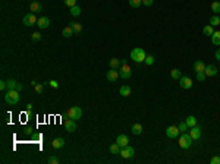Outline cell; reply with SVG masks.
<instances>
[{"instance_id":"cell-1","label":"cell","mask_w":220,"mask_h":164,"mask_svg":"<svg viewBox=\"0 0 220 164\" xmlns=\"http://www.w3.org/2000/svg\"><path fill=\"white\" fill-rule=\"evenodd\" d=\"M147 57V53L143 47H135V49L131 50V59L136 62V63H143Z\"/></svg>"},{"instance_id":"cell-2","label":"cell","mask_w":220,"mask_h":164,"mask_svg":"<svg viewBox=\"0 0 220 164\" xmlns=\"http://www.w3.org/2000/svg\"><path fill=\"white\" fill-rule=\"evenodd\" d=\"M5 101L10 104V106H15L19 103V91L18 90H8L5 94Z\"/></svg>"},{"instance_id":"cell-3","label":"cell","mask_w":220,"mask_h":164,"mask_svg":"<svg viewBox=\"0 0 220 164\" xmlns=\"http://www.w3.org/2000/svg\"><path fill=\"white\" fill-rule=\"evenodd\" d=\"M192 138L189 135V132H184L180 136H179V147L184 148V149H188V148L192 145Z\"/></svg>"},{"instance_id":"cell-4","label":"cell","mask_w":220,"mask_h":164,"mask_svg":"<svg viewBox=\"0 0 220 164\" xmlns=\"http://www.w3.org/2000/svg\"><path fill=\"white\" fill-rule=\"evenodd\" d=\"M66 114H68L69 119H74V120H79V119L82 117V110H81V107L74 106V107H70V108H69Z\"/></svg>"},{"instance_id":"cell-5","label":"cell","mask_w":220,"mask_h":164,"mask_svg":"<svg viewBox=\"0 0 220 164\" xmlns=\"http://www.w3.org/2000/svg\"><path fill=\"white\" fill-rule=\"evenodd\" d=\"M119 155L122 157V158H125V160H129V158H132V157L135 155V149L132 147H129V145L122 147L120 148V154H119Z\"/></svg>"},{"instance_id":"cell-6","label":"cell","mask_w":220,"mask_h":164,"mask_svg":"<svg viewBox=\"0 0 220 164\" xmlns=\"http://www.w3.org/2000/svg\"><path fill=\"white\" fill-rule=\"evenodd\" d=\"M119 75H120L122 79H129V78L132 76V69H131V66L128 65V63H123V65L120 66Z\"/></svg>"},{"instance_id":"cell-7","label":"cell","mask_w":220,"mask_h":164,"mask_svg":"<svg viewBox=\"0 0 220 164\" xmlns=\"http://www.w3.org/2000/svg\"><path fill=\"white\" fill-rule=\"evenodd\" d=\"M37 21L38 19L35 18V13H28L22 18V24L25 26H34V25H37Z\"/></svg>"},{"instance_id":"cell-8","label":"cell","mask_w":220,"mask_h":164,"mask_svg":"<svg viewBox=\"0 0 220 164\" xmlns=\"http://www.w3.org/2000/svg\"><path fill=\"white\" fill-rule=\"evenodd\" d=\"M179 128L178 126H169L167 129H166V136L170 138V139H175V138H178L179 136Z\"/></svg>"},{"instance_id":"cell-9","label":"cell","mask_w":220,"mask_h":164,"mask_svg":"<svg viewBox=\"0 0 220 164\" xmlns=\"http://www.w3.org/2000/svg\"><path fill=\"white\" fill-rule=\"evenodd\" d=\"M179 85H180L184 90H189V88L192 87V79H191L189 76H180V79H179Z\"/></svg>"},{"instance_id":"cell-10","label":"cell","mask_w":220,"mask_h":164,"mask_svg":"<svg viewBox=\"0 0 220 164\" xmlns=\"http://www.w3.org/2000/svg\"><path fill=\"white\" fill-rule=\"evenodd\" d=\"M189 135H191V138L194 141L200 139L201 138V128L198 125H195L194 128H189Z\"/></svg>"},{"instance_id":"cell-11","label":"cell","mask_w":220,"mask_h":164,"mask_svg":"<svg viewBox=\"0 0 220 164\" xmlns=\"http://www.w3.org/2000/svg\"><path fill=\"white\" fill-rule=\"evenodd\" d=\"M119 76H120V75H119L118 69H110L109 72L106 73V79L109 82H116V79H118Z\"/></svg>"},{"instance_id":"cell-12","label":"cell","mask_w":220,"mask_h":164,"mask_svg":"<svg viewBox=\"0 0 220 164\" xmlns=\"http://www.w3.org/2000/svg\"><path fill=\"white\" fill-rule=\"evenodd\" d=\"M37 26H38L40 29H46V28H49V26H50V19L46 18V16L38 18V21H37Z\"/></svg>"},{"instance_id":"cell-13","label":"cell","mask_w":220,"mask_h":164,"mask_svg":"<svg viewBox=\"0 0 220 164\" xmlns=\"http://www.w3.org/2000/svg\"><path fill=\"white\" fill-rule=\"evenodd\" d=\"M63 125H65V128H66V131L68 132H75L76 120H74V119H66V120L63 122Z\"/></svg>"},{"instance_id":"cell-14","label":"cell","mask_w":220,"mask_h":164,"mask_svg":"<svg viewBox=\"0 0 220 164\" xmlns=\"http://www.w3.org/2000/svg\"><path fill=\"white\" fill-rule=\"evenodd\" d=\"M204 73L207 75V78H208V76H216V75L219 73V69H217L214 65H208V66H205Z\"/></svg>"},{"instance_id":"cell-15","label":"cell","mask_w":220,"mask_h":164,"mask_svg":"<svg viewBox=\"0 0 220 164\" xmlns=\"http://www.w3.org/2000/svg\"><path fill=\"white\" fill-rule=\"evenodd\" d=\"M29 10H31V13H40L43 10V6H41V3L40 2H33L31 5H29Z\"/></svg>"},{"instance_id":"cell-16","label":"cell","mask_w":220,"mask_h":164,"mask_svg":"<svg viewBox=\"0 0 220 164\" xmlns=\"http://www.w3.org/2000/svg\"><path fill=\"white\" fill-rule=\"evenodd\" d=\"M116 142H118L120 147H126V145H129V138H128L126 135L120 133V135H118V138H116Z\"/></svg>"},{"instance_id":"cell-17","label":"cell","mask_w":220,"mask_h":164,"mask_svg":"<svg viewBox=\"0 0 220 164\" xmlns=\"http://www.w3.org/2000/svg\"><path fill=\"white\" fill-rule=\"evenodd\" d=\"M119 94H120L122 97H129V95L132 94V90H131L129 85H122L120 90H119Z\"/></svg>"},{"instance_id":"cell-18","label":"cell","mask_w":220,"mask_h":164,"mask_svg":"<svg viewBox=\"0 0 220 164\" xmlns=\"http://www.w3.org/2000/svg\"><path fill=\"white\" fill-rule=\"evenodd\" d=\"M51 147L56 148V149L63 148V147H65V139H63V138H56V139H53V142H51Z\"/></svg>"},{"instance_id":"cell-19","label":"cell","mask_w":220,"mask_h":164,"mask_svg":"<svg viewBox=\"0 0 220 164\" xmlns=\"http://www.w3.org/2000/svg\"><path fill=\"white\" fill-rule=\"evenodd\" d=\"M194 70H195V73L197 72H204L205 70V63H204L203 60H197L194 63Z\"/></svg>"},{"instance_id":"cell-20","label":"cell","mask_w":220,"mask_h":164,"mask_svg":"<svg viewBox=\"0 0 220 164\" xmlns=\"http://www.w3.org/2000/svg\"><path fill=\"white\" fill-rule=\"evenodd\" d=\"M131 132H132L134 135H141V133H143V125H141V123H134L132 128H131Z\"/></svg>"},{"instance_id":"cell-21","label":"cell","mask_w":220,"mask_h":164,"mask_svg":"<svg viewBox=\"0 0 220 164\" xmlns=\"http://www.w3.org/2000/svg\"><path fill=\"white\" fill-rule=\"evenodd\" d=\"M75 34V31L72 29V26L68 25L66 28H63V31H62V37H65V38H69V37H72Z\"/></svg>"},{"instance_id":"cell-22","label":"cell","mask_w":220,"mask_h":164,"mask_svg":"<svg viewBox=\"0 0 220 164\" xmlns=\"http://www.w3.org/2000/svg\"><path fill=\"white\" fill-rule=\"evenodd\" d=\"M120 145H119L118 142H115V144H112V145H110V152H112V154H113V155H119V154H120Z\"/></svg>"},{"instance_id":"cell-23","label":"cell","mask_w":220,"mask_h":164,"mask_svg":"<svg viewBox=\"0 0 220 164\" xmlns=\"http://www.w3.org/2000/svg\"><path fill=\"white\" fill-rule=\"evenodd\" d=\"M211 43L214 46H220V31H214V32H213Z\"/></svg>"},{"instance_id":"cell-24","label":"cell","mask_w":220,"mask_h":164,"mask_svg":"<svg viewBox=\"0 0 220 164\" xmlns=\"http://www.w3.org/2000/svg\"><path fill=\"white\" fill-rule=\"evenodd\" d=\"M110 69H119V67H120V66H122V63H120V60H119V59H112V60H110Z\"/></svg>"},{"instance_id":"cell-25","label":"cell","mask_w":220,"mask_h":164,"mask_svg":"<svg viewBox=\"0 0 220 164\" xmlns=\"http://www.w3.org/2000/svg\"><path fill=\"white\" fill-rule=\"evenodd\" d=\"M69 25L72 26V29L75 31V34H79L82 31V25L79 24V22H69Z\"/></svg>"},{"instance_id":"cell-26","label":"cell","mask_w":220,"mask_h":164,"mask_svg":"<svg viewBox=\"0 0 220 164\" xmlns=\"http://www.w3.org/2000/svg\"><path fill=\"white\" fill-rule=\"evenodd\" d=\"M213 32H214V29H213L211 25H205V26L203 28V34H204V35H207V37H208V35L211 37Z\"/></svg>"},{"instance_id":"cell-27","label":"cell","mask_w":220,"mask_h":164,"mask_svg":"<svg viewBox=\"0 0 220 164\" xmlns=\"http://www.w3.org/2000/svg\"><path fill=\"white\" fill-rule=\"evenodd\" d=\"M186 125H188V126H189V128H194L195 125H197V119H195L194 116H188V117H186Z\"/></svg>"},{"instance_id":"cell-28","label":"cell","mask_w":220,"mask_h":164,"mask_svg":"<svg viewBox=\"0 0 220 164\" xmlns=\"http://www.w3.org/2000/svg\"><path fill=\"white\" fill-rule=\"evenodd\" d=\"M170 76H172V79H180L182 73H180L179 69H172V70H170Z\"/></svg>"},{"instance_id":"cell-29","label":"cell","mask_w":220,"mask_h":164,"mask_svg":"<svg viewBox=\"0 0 220 164\" xmlns=\"http://www.w3.org/2000/svg\"><path fill=\"white\" fill-rule=\"evenodd\" d=\"M128 3H129L131 8L136 9V8H139V6L143 5V0H128Z\"/></svg>"},{"instance_id":"cell-30","label":"cell","mask_w":220,"mask_h":164,"mask_svg":"<svg viewBox=\"0 0 220 164\" xmlns=\"http://www.w3.org/2000/svg\"><path fill=\"white\" fill-rule=\"evenodd\" d=\"M70 15H72V16H79V15H81V8H79V6H72V8H70Z\"/></svg>"},{"instance_id":"cell-31","label":"cell","mask_w":220,"mask_h":164,"mask_svg":"<svg viewBox=\"0 0 220 164\" xmlns=\"http://www.w3.org/2000/svg\"><path fill=\"white\" fill-rule=\"evenodd\" d=\"M210 25H211V26H217V25H220V16L213 15V16L210 18Z\"/></svg>"},{"instance_id":"cell-32","label":"cell","mask_w":220,"mask_h":164,"mask_svg":"<svg viewBox=\"0 0 220 164\" xmlns=\"http://www.w3.org/2000/svg\"><path fill=\"white\" fill-rule=\"evenodd\" d=\"M211 10L214 12V15L220 13V2H213L211 3Z\"/></svg>"},{"instance_id":"cell-33","label":"cell","mask_w":220,"mask_h":164,"mask_svg":"<svg viewBox=\"0 0 220 164\" xmlns=\"http://www.w3.org/2000/svg\"><path fill=\"white\" fill-rule=\"evenodd\" d=\"M178 128H179V132H182V133H184V132H188V131H189V126L186 125V122H180V123L178 125Z\"/></svg>"},{"instance_id":"cell-34","label":"cell","mask_w":220,"mask_h":164,"mask_svg":"<svg viewBox=\"0 0 220 164\" xmlns=\"http://www.w3.org/2000/svg\"><path fill=\"white\" fill-rule=\"evenodd\" d=\"M18 84H19V82H16L15 79H9L8 81V90H16Z\"/></svg>"},{"instance_id":"cell-35","label":"cell","mask_w":220,"mask_h":164,"mask_svg":"<svg viewBox=\"0 0 220 164\" xmlns=\"http://www.w3.org/2000/svg\"><path fill=\"white\" fill-rule=\"evenodd\" d=\"M144 63H145V65H147V66H151V65H154V56H151V54H148V56L145 57Z\"/></svg>"},{"instance_id":"cell-36","label":"cell","mask_w":220,"mask_h":164,"mask_svg":"<svg viewBox=\"0 0 220 164\" xmlns=\"http://www.w3.org/2000/svg\"><path fill=\"white\" fill-rule=\"evenodd\" d=\"M40 139H41V133H38V132H34V133L31 135V141H33V142H38Z\"/></svg>"},{"instance_id":"cell-37","label":"cell","mask_w":220,"mask_h":164,"mask_svg":"<svg viewBox=\"0 0 220 164\" xmlns=\"http://www.w3.org/2000/svg\"><path fill=\"white\" fill-rule=\"evenodd\" d=\"M47 163H49V164H59V158H57V157H54V155H51V157H49V158H47Z\"/></svg>"},{"instance_id":"cell-38","label":"cell","mask_w":220,"mask_h":164,"mask_svg":"<svg viewBox=\"0 0 220 164\" xmlns=\"http://www.w3.org/2000/svg\"><path fill=\"white\" fill-rule=\"evenodd\" d=\"M205 78H207V75L204 73V72H197V79H198L200 82L205 81Z\"/></svg>"},{"instance_id":"cell-39","label":"cell","mask_w":220,"mask_h":164,"mask_svg":"<svg viewBox=\"0 0 220 164\" xmlns=\"http://www.w3.org/2000/svg\"><path fill=\"white\" fill-rule=\"evenodd\" d=\"M31 38H33V41H35V43H37V41L41 40V34H40V32H33Z\"/></svg>"},{"instance_id":"cell-40","label":"cell","mask_w":220,"mask_h":164,"mask_svg":"<svg viewBox=\"0 0 220 164\" xmlns=\"http://www.w3.org/2000/svg\"><path fill=\"white\" fill-rule=\"evenodd\" d=\"M34 88H35V92H37V94H41L43 90H44V85H41V84H37Z\"/></svg>"},{"instance_id":"cell-41","label":"cell","mask_w":220,"mask_h":164,"mask_svg":"<svg viewBox=\"0 0 220 164\" xmlns=\"http://www.w3.org/2000/svg\"><path fill=\"white\" fill-rule=\"evenodd\" d=\"M210 164H220V155H214L210 160Z\"/></svg>"},{"instance_id":"cell-42","label":"cell","mask_w":220,"mask_h":164,"mask_svg":"<svg viewBox=\"0 0 220 164\" xmlns=\"http://www.w3.org/2000/svg\"><path fill=\"white\" fill-rule=\"evenodd\" d=\"M0 90L8 91V81H0Z\"/></svg>"},{"instance_id":"cell-43","label":"cell","mask_w":220,"mask_h":164,"mask_svg":"<svg viewBox=\"0 0 220 164\" xmlns=\"http://www.w3.org/2000/svg\"><path fill=\"white\" fill-rule=\"evenodd\" d=\"M49 85H50L51 88H56V90L59 88V82H57V81H54V79H51V81H49Z\"/></svg>"},{"instance_id":"cell-44","label":"cell","mask_w":220,"mask_h":164,"mask_svg":"<svg viewBox=\"0 0 220 164\" xmlns=\"http://www.w3.org/2000/svg\"><path fill=\"white\" fill-rule=\"evenodd\" d=\"M65 5H66L68 8H72V6L76 5V0H65Z\"/></svg>"},{"instance_id":"cell-45","label":"cell","mask_w":220,"mask_h":164,"mask_svg":"<svg viewBox=\"0 0 220 164\" xmlns=\"http://www.w3.org/2000/svg\"><path fill=\"white\" fill-rule=\"evenodd\" d=\"M24 133H25V135H33V133H34V132H33V128H31V126H26L25 129H24Z\"/></svg>"},{"instance_id":"cell-46","label":"cell","mask_w":220,"mask_h":164,"mask_svg":"<svg viewBox=\"0 0 220 164\" xmlns=\"http://www.w3.org/2000/svg\"><path fill=\"white\" fill-rule=\"evenodd\" d=\"M153 3H154V0H143V5H144V6H151Z\"/></svg>"},{"instance_id":"cell-47","label":"cell","mask_w":220,"mask_h":164,"mask_svg":"<svg viewBox=\"0 0 220 164\" xmlns=\"http://www.w3.org/2000/svg\"><path fill=\"white\" fill-rule=\"evenodd\" d=\"M31 110H33V104L29 103V104H26V114L28 116L31 114Z\"/></svg>"},{"instance_id":"cell-48","label":"cell","mask_w":220,"mask_h":164,"mask_svg":"<svg viewBox=\"0 0 220 164\" xmlns=\"http://www.w3.org/2000/svg\"><path fill=\"white\" fill-rule=\"evenodd\" d=\"M16 90L19 91V92H21V91L24 90V85H22V84H18V87H16Z\"/></svg>"},{"instance_id":"cell-49","label":"cell","mask_w":220,"mask_h":164,"mask_svg":"<svg viewBox=\"0 0 220 164\" xmlns=\"http://www.w3.org/2000/svg\"><path fill=\"white\" fill-rule=\"evenodd\" d=\"M214 56H216V59H217V60L220 62V49L217 50V51H216V54H214Z\"/></svg>"},{"instance_id":"cell-50","label":"cell","mask_w":220,"mask_h":164,"mask_svg":"<svg viewBox=\"0 0 220 164\" xmlns=\"http://www.w3.org/2000/svg\"><path fill=\"white\" fill-rule=\"evenodd\" d=\"M219 72H220V69H219Z\"/></svg>"}]
</instances>
